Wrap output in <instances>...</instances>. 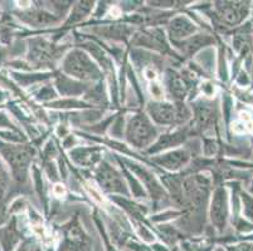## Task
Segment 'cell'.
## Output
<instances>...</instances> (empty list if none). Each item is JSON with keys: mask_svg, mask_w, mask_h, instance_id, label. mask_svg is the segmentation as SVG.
Returning a JSON list of instances; mask_svg holds the SVG:
<instances>
[{"mask_svg": "<svg viewBox=\"0 0 253 251\" xmlns=\"http://www.w3.org/2000/svg\"><path fill=\"white\" fill-rule=\"evenodd\" d=\"M15 251H41L38 244L32 240H24L18 245Z\"/></svg>", "mask_w": 253, "mask_h": 251, "instance_id": "obj_1", "label": "cell"}, {"mask_svg": "<svg viewBox=\"0 0 253 251\" xmlns=\"http://www.w3.org/2000/svg\"><path fill=\"white\" fill-rule=\"evenodd\" d=\"M6 222V216H5V210H4L3 205L0 204V226L4 225Z\"/></svg>", "mask_w": 253, "mask_h": 251, "instance_id": "obj_2", "label": "cell"}, {"mask_svg": "<svg viewBox=\"0 0 253 251\" xmlns=\"http://www.w3.org/2000/svg\"><path fill=\"white\" fill-rule=\"evenodd\" d=\"M5 100H6V94L0 89V105H3V103L5 102Z\"/></svg>", "mask_w": 253, "mask_h": 251, "instance_id": "obj_3", "label": "cell"}]
</instances>
